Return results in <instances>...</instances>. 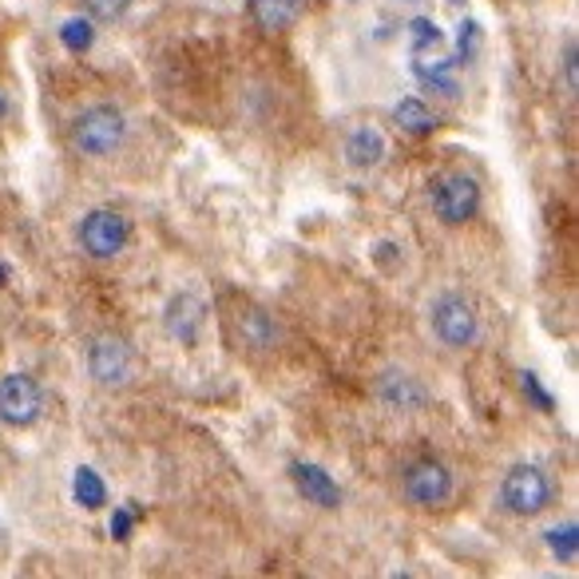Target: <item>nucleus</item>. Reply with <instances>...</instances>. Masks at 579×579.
Here are the masks:
<instances>
[{"label": "nucleus", "instance_id": "1", "mask_svg": "<svg viewBox=\"0 0 579 579\" xmlns=\"http://www.w3.org/2000/svg\"><path fill=\"white\" fill-rule=\"evenodd\" d=\"M124 136H127V119L124 112L112 104H92L72 119V147H76L80 155H92V159L112 155L124 144Z\"/></svg>", "mask_w": 579, "mask_h": 579}, {"label": "nucleus", "instance_id": "2", "mask_svg": "<svg viewBox=\"0 0 579 579\" xmlns=\"http://www.w3.org/2000/svg\"><path fill=\"white\" fill-rule=\"evenodd\" d=\"M501 504L512 512V516H524V520L540 516V512L551 504L548 473L536 469V464H516V469H508V476H504V484H501Z\"/></svg>", "mask_w": 579, "mask_h": 579}, {"label": "nucleus", "instance_id": "3", "mask_svg": "<svg viewBox=\"0 0 579 579\" xmlns=\"http://www.w3.org/2000/svg\"><path fill=\"white\" fill-rule=\"evenodd\" d=\"M429 322H433L436 341H444L449 349H464L481 338V318H476L473 302L461 294H441L429 306Z\"/></svg>", "mask_w": 579, "mask_h": 579}, {"label": "nucleus", "instance_id": "4", "mask_svg": "<svg viewBox=\"0 0 579 579\" xmlns=\"http://www.w3.org/2000/svg\"><path fill=\"white\" fill-rule=\"evenodd\" d=\"M87 373L92 381L104 389H124L131 377H136V354L124 338H112V334H99L92 346H87Z\"/></svg>", "mask_w": 579, "mask_h": 579}, {"label": "nucleus", "instance_id": "5", "mask_svg": "<svg viewBox=\"0 0 579 579\" xmlns=\"http://www.w3.org/2000/svg\"><path fill=\"white\" fill-rule=\"evenodd\" d=\"M76 239H80V246H84V254L107 262V259H116V254L127 246V239H131V227H127V219L119 211H112V207H99V211L84 214Z\"/></svg>", "mask_w": 579, "mask_h": 579}, {"label": "nucleus", "instance_id": "6", "mask_svg": "<svg viewBox=\"0 0 579 579\" xmlns=\"http://www.w3.org/2000/svg\"><path fill=\"white\" fill-rule=\"evenodd\" d=\"M401 488H406V501L413 508H444L453 501V473L444 469L441 461H413L401 476Z\"/></svg>", "mask_w": 579, "mask_h": 579}, {"label": "nucleus", "instance_id": "7", "mask_svg": "<svg viewBox=\"0 0 579 579\" xmlns=\"http://www.w3.org/2000/svg\"><path fill=\"white\" fill-rule=\"evenodd\" d=\"M433 211L444 227H461V222L473 219V214L481 211V187H476L473 175L453 171V175H444V179H436Z\"/></svg>", "mask_w": 579, "mask_h": 579}, {"label": "nucleus", "instance_id": "8", "mask_svg": "<svg viewBox=\"0 0 579 579\" xmlns=\"http://www.w3.org/2000/svg\"><path fill=\"white\" fill-rule=\"evenodd\" d=\"M44 413V393H40L36 377L9 373L0 377V421L12 429H29Z\"/></svg>", "mask_w": 579, "mask_h": 579}, {"label": "nucleus", "instance_id": "9", "mask_svg": "<svg viewBox=\"0 0 579 579\" xmlns=\"http://www.w3.org/2000/svg\"><path fill=\"white\" fill-rule=\"evenodd\" d=\"M373 393H377V401H381V406L397 409V413H417V409L429 406L425 381H421L417 373H409V369H397V366L377 377Z\"/></svg>", "mask_w": 579, "mask_h": 579}, {"label": "nucleus", "instance_id": "10", "mask_svg": "<svg viewBox=\"0 0 579 579\" xmlns=\"http://www.w3.org/2000/svg\"><path fill=\"white\" fill-rule=\"evenodd\" d=\"M203 322H207V306H203V298H194V294H175L164 309V329L175 341H183V346H194V341H199Z\"/></svg>", "mask_w": 579, "mask_h": 579}, {"label": "nucleus", "instance_id": "11", "mask_svg": "<svg viewBox=\"0 0 579 579\" xmlns=\"http://www.w3.org/2000/svg\"><path fill=\"white\" fill-rule=\"evenodd\" d=\"M290 481L306 496L309 504H318V508H338L341 504V488L338 481L314 461H290Z\"/></svg>", "mask_w": 579, "mask_h": 579}, {"label": "nucleus", "instance_id": "12", "mask_svg": "<svg viewBox=\"0 0 579 579\" xmlns=\"http://www.w3.org/2000/svg\"><path fill=\"white\" fill-rule=\"evenodd\" d=\"M231 329L239 346L246 349H274L278 346V326L262 306H239L231 309Z\"/></svg>", "mask_w": 579, "mask_h": 579}, {"label": "nucleus", "instance_id": "13", "mask_svg": "<svg viewBox=\"0 0 579 579\" xmlns=\"http://www.w3.org/2000/svg\"><path fill=\"white\" fill-rule=\"evenodd\" d=\"M381 159H386V136L369 124L354 127L346 139V164L354 171H373V167H381Z\"/></svg>", "mask_w": 579, "mask_h": 579}, {"label": "nucleus", "instance_id": "14", "mask_svg": "<svg viewBox=\"0 0 579 579\" xmlns=\"http://www.w3.org/2000/svg\"><path fill=\"white\" fill-rule=\"evenodd\" d=\"M246 9H251L254 24H262L266 32H282L302 17V0H251Z\"/></svg>", "mask_w": 579, "mask_h": 579}, {"label": "nucleus", "instance_id": "15", "mask_svg": "<svg viewBox=\"0 0 579 579\" xmlns=\"http://www.w3.org/2000/svg\"><path fill=\"white\" fill-rule=\"evenodd\" d=\"M393 119H397V124H401V127H406L409 136H429V131H433V127H436V116H433V112H429V107L421 104V99H417V96L397 99Z\"/></svg>", "mask_w": 579, "mask_h": 579}, {"label": "nucleus", "instance_id": "16", "mask_svg": "<svg viewBox=\"0 0 579 579\" xmlns=\"http://www.w3.org/2000/svg\"><path fill=\"white\" fill-rule=\"evenodd\" d=\"M72 493H76V501L84 504L87 512H96V508H104V501H107V484L99 481V473L96 469H76V476H72Z\"/></svg>", "mask_w": 579, "mask_h": 579}, {"label": "nucleus", "instance_id": "17", "mask_svg": "<svg viewBox=\"0 0 579 579\" xmlns=\"http://www.w3.org/2000/svg\"><path fill=\"white\" fill-rule=\"evenodd\" d=\"M417 69V76L425 80L429 87H436L444 99H456L461 96V84H456V76H453V64H441V60H433V69H429L425 60H417L413 64Z\"/></svg>", "mask_w": 579, "mask_h": 579}, {"label": "nucleus", "instance_id": "18", "mask_svg": "<svg viewBox=\"0 0 579 579\" xmlns=\"http://www.w3.org/2000/svg\"><path fill=\"white\" fill-rule=\"evenodd\" d=\"M544 540H548L551 556L560 564H576L579 556V528L576 524H556V528L544 531Z\"/></svg>", "mask_w": 579, "mask_h": 579}, {"label": "nucleus", "instance_id": "19", "mask_svg": "<svg viewBox=\"0 0 579 579\" xmlns=\"http://www.w3.org/2000/svg\"><path fill=\"white\" fill-rule=\"evenodd\" d=\"M60 44L69 52H87L92 44H96V29H92V20L84 17H72L60 24Z\"/></svg>", "mask_w": 579, "mask_h": 579}, {"label": "nucleus", "instance_id": "20", "mask_svg": "<svg viewBox=\"0 0 579 579\" xmlns=\"http://www.w3.org/2000/svg\"><path fill=\"white\" fill-rule=\"evenodd\" d=\"M520 389H524V397H528L531 406L540 409V413H556V397H551L548 389L540 386L536 369H520Z\"/></svg>", "mask_w": 579, "mask_h": 579}, {"label": "nucleus", "instance_id": "21", "mask_svg": "<svg viewBox=\"0 0 579 579\" xmlns=\"http://www.w3.org/2000/svg\"><path fill=\"white\" fill-rule=\"evenodd\" d=\"M409 32H413V52H425V49H436L444 40V32L436 29L433 20L429 17H417V20H409Z\"/></svg>", "mask_w": 579, "mask_h": 579}, {"label": "nucleus", "instance_id": "22", "mask_svg": "<svg viewBox=\"0 0 579 579\" xmlns=\"http://www.w3.org/2000/svg\"><path fill=\"white\" fill-rule=\"evenodd\" d=\"M476 44H481V24H476L473 17L461 20V32H456V52H461V60H473Z\"/></svg>", "mask_w": 579, "mask_h": 579}, {"label": "nucleus", "instance_id": "23", "mask_svg": "<svg viewBox=\"0 0 579 579\" xmlns=\"http://www.w3.org/2000/svg\"><path fill=\"white\" fill-rule=\"evenodd\" d=\"M136 516H139V504H131V508H116V512H112V540L124 544L127 536H131V528H136Z\"/></svg>", "mask_w": 579, "mask_h": 579}, {"label": "nucleus", "instance_id": "24", "mask_svg": "<svg viewBox=\"0 0 579 579\" xmlns=\"http://www.w3.org/2000/svg\"><path fill=\"white\" fill-rule=\"evenodd\" d=\"M84 9L99 20H119L127 9H131V0H84Z\"/></svg>", "mask_w": 579, "mask_h": 579}, {"label": "nucleus", "instance_id": "25", "mask_svg": "<svg viewBox=\"0 0 579 579\" xmlns=\"http://www.w3.org/2000/svg\"><path fill=\"white\" fill-rule=\"evenodd\" d=\"M564 92H568L571 99H576V92H579V56H576V44H568V52H564Z\"/></svg>", "mask_w": 579, "mask_h": 579}, {"label": "nucleus", "instance_id": "26", "mask_svg": "<svg viewBox=\"0 0 579 579\" xmlns=\"http://www.w3.org/2000/svg\"><path fill=\"white\" fill-rule=\"evenodd\" d=\"M9 286V266H4V262H0V290Z\"/></svg>", "mask_w": 579, "mask_h": 579}, {"label": "nucleus", "instance_id": "27", "mask_svg": "<svg viewBox=\"0 0 579 579\" xmlns=\"http://www.w3.org/2000/svg\"><path fill=\"white\" fill-rule=\"evenodd\" d=\"M9 116V96H4V92H0V119Z\"/></svg>", "mask_w": 579, "mask_h": 579}, {"label": "nucleus", "instance_id": "28", "mask_svg": "<svg viewBox=\"0 0 579 579\" xmlns=\"http://www.w3.org/2000/svg\"><path fill=\"white\" fill-rule=\"evenodd\" d=\"M453 4H461V0H453Z\"/></svg>", "mask_w": 579, "mask_h": 579}]
</instances>
